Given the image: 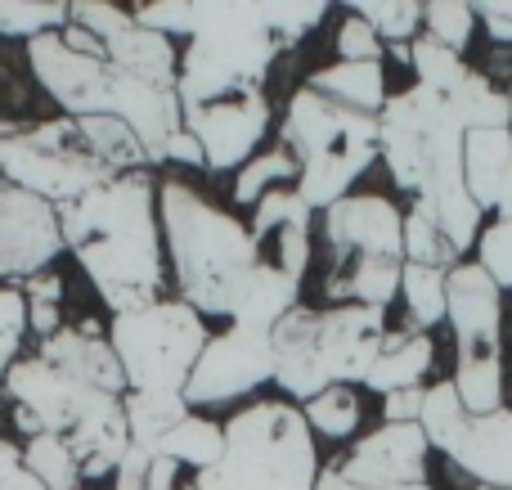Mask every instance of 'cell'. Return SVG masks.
I'll return each instance as SVG.
<instances>
[{
	"label": "cell",
	"instance_id": "7",
	"mask_svg": "<svg viewBox=\"0 0 512 490\" xmlns=\"http://www.w3.org/2000/svg\"><path fill=\"white\" fill-rule=\"evenodd\" d=\"M387 338V311L373 306H297L270 333L274 387L292 405L315 401L328 387H360Z\"/></svg>",
	"mask_w": 512,
	"mask_h": 490
},
{
	"label": "cell",
	"instance_id": "25",
	"mask_svg": "<svg viewBox=\"0 0 512 490\" xmlns=\"http://www.w3.org/2000/svg\"><path fill=\"white\" fill-rule=\"evenodd\" d=\"M153 455L171 459L176 468H194V477H198V473H207L212 464H221V455H225V423H212L207 414L189 410V419L176 423V428L162 437V446L153 450Z\"/></svg>",
	"mask_w": 512,
	"mask_h": 490
},
{
	"label": "cell",
	"instance_id": "15",
	"mask_svg": "<svg viewBox=\"0 0 512 490\" xmlns=\"http://www.w3.org/2000/svg\"><path fill=\"white\" fill-rule=\"evenodd\" d=\"M63 252L59 212L0 180V288H23Z\"/></svg>",
	"mask_w": 512,
	"mask_h": 490
},
{
	"label": "cell",
	"instance_id": "1",
	"mask_svg": "<svg viewBox=\"0 0 512 490\" xmlns=\"http://www.w3.org/2000/svg\"><path fill=\"white\" fill-rule=\"evenodd\" d=\"M135 23L162 36H185L176 95L180 108L265 86L274 59L297 50L310 27L324 23L328 5H274V0H158L135 5Z\"/></svg>",
	"mask_w": 512,
	"mask_h": 490
},
{
	"label": "cell",
	"instance_id": "10",
	"mask_svg": "<svg viewBox=\"0 0 512 490\" xmlns=\"http://www.w3.org/2000/svg\"><path fill=\"white\" fill-rule=\"evenodd\" d=\"M315 432L292 401H256L225 423V455L194 490H319Z\"/></svg>",
	"mask_w": 512,
	"mask_h": 490
},
{
	"label": "cell",
	"instance_id": "19",
	"mask_svg": "<svg viewBox=\"0 0 512 490\" xmlns=\"http://www.w3.org/2000/svg\"><path fill=\"white\" fill-rule=\"evenodd\" d=\"M41 360L54 365L59 374H72L81 383L99 387V392H113L126 396V374L117 365V351L113 342L99 333V324H63L54 338L41 342Z\"/></svg>",
	"mask_w": 512,
	"mask_h": 490
},
{
	"label": "cell",
	"instance_id": "12",
	"mask_svg": "<svg viewBox=\"0 0 512 490\" xmlns=\"http://www.w3.org/2000/svg\"><path fill=\"white\" fill-rule=\"evenodd\" d=\"M108 342H113L117 365L126 374V392L185 396V383L212 342V333L194 306H185L180 297H162L144 311L113 315Z\"/></svg>",
	"mask_w": 512,
	"mask_h": 490
},
{
	"label": "cell",
	"instance_id": "21",
	"mask_svg": "<svg viewBox=\"0 0 512 490\" xmlns=\"http://www.w3.org/2000/svg\"><path fill=\"white\" fill-rule=\"evenodd\" d=\"M104 59L113 63V68L131 72V77L153 81V86L176 90V81H180V50L171 45V36L153 32V27H140V23H131L117 36H108Z\"/></svg>",
	"mask_w": 512,
	"mask_h": 490
},
{
	"label": "cell",
	"instance_id": "29",
	"mask_svg": "<svg viewBox=\"0 0 512 490\" xmlns=\"http://www.w3.org/2000/svg\"><path fill=\"white\" fill-rule=\"evenodd\" d=\"M68 18L72 5H63V0H0V36H14V41L63 32Z\"/></svg>",
	"mask_w": 512,
	"mask_h": 490
},
{
	"label": "cell",
	"instance_id": "42",
	"mask_svg": "<svg viewBox=\"0 0 512 490\" xmlns=\"http://www.w3.org/2000/svg\"><path fill=\"white\" fill-rule=\"evenodd\" d=\"M427 387H405V392L382 396V423H418L423 419Z\"/></svg>",
	"mask_w": 512,
	"mask_h": 490
},
{
	"label": "cell",
	"instance_id": "28",
	"mask_svg": "<svg viewBox=\"0 0 512 490\" xmlns=\"http://www.w3.org/2000/svg\"><path fill=\"white\" fill-rule=\"evenodd\" d=\"M445 275L450 270H427V266H409V261L400 270V297H405L409 324L418 333L436 329L445 320Z\"/></svg>",
	"mask_w": 512,
	"mask_h": 490
},
{
	"label": "cell",
	"instance_id": "41",
	"mask_svg": "<svg viewBox=\"0 0 512 490\" xmlns=\"http://www.w3.org/2000/svg\"><path fill=\"white\" fill-rule=\"evenodd\" d=\"M0 490H45L32 473H27L23 450H18L9 437H0Z\"/></svg>",
	"mask_w": 512,
	"mask_h": 490
},
{
	"label": "cell",
	"instance_id": "33",
	"mask_svg": "<svg viewBox=\"0 0 512 490\" xmlns=\"http://www.w3.org/2000/svg\"><path fill=\"white\" fill-rule=\"evenodd\" d=\"M23 464H27V473H32L45 490H81V473H77V459H72L68 441L32 437L23 446Z\"/></svg>",
	"mask_w": 512,
	"mask_h": 490
},
{
	"label": "cell",
	"instance_id": "38",
	"mask_svg": "<svg viewBox=\"0 0 512 490\" xmlns=\"http://www.w3.org/2000/svg\"><path fill=\"white\" fill-rule=\"evenodd\" d=\"M27 338V302L18 288H0V378L9 374V365L18 360Z\"/></svg>",
	"mask_w": 512,
	"mask_h": 490
},
{
	"label": "cell",
	"instance_id": "30",
	"mask_svg": "<svg viewBox=\"0 0 512 490\" xmlns=\"http://www.w3.org/2000/svg\"><path fill=\"white\" fill-rule=\"evenodd\" d=\"M355 18L382 36V45H414L423 36V5L418 0H355Z\"/></svg>",
	"mask_w": 512,
	"mask_h": 490
},
{
	"label": "cell",
	"instance_id": "34",
	"mask_svg": "<svg viewBox=\"0 0 512 490\" xmlns=\"http://www.w3.org/2000/svg\"><path fill=\"white\" fill-rule=\"evenodd\" d=\"M472 32H477V9L463 5V0H432V5H423V36L427 41L463 54V45L472 41Z\"/></svg>",
	"mask_w": 512,
	"mask_h": 490
},
{
	"label": "cell",
	"instance_id": "20",
	"mask_svg": "<svg viewBox=\"0 0 512 490\" xmlns=\"http://www.w3.org/2000/svg\"><path fill=\"white\" fill-rule=\"evenodd\" d=\"M436 365V342L418 329H400V333H387L373 356L369 374H364V392H378V396H391V392H405V387H423V378L432 374Z\"/></svg>",
	"mask_w": 512,
	"mask_h": 490
},
{
	"label": "cell",
	"instance_id": "22",
	"mask_svg": "<svg viewBox=\"0 0 512 490\" xmlns=\"http://www.w3.org/2000/svg\"><path fill=\"white\" fill-rule=\"evenodd\" d=\"M512 171V131H468L463 144V176H468V194L481 212H495L499 194L508 185Z\"/></svg>",
	"mask_w": 512,
	"mask_h": 490
},
{
	"label": "cell",
	"instance_id": "37",
	"mask_svg": "<svg viewBox=\"0 0 512 490\" xmlns=\"http://www.w3.org/2000/svg\"><path fill=\"white\" fill-rule=\"evenodd\" d=\"M477 266L499 284V293H512V221H495L477 239Z\"/></svg>",
	"mask_w": 512,
	"mask_h": 490
},
{
	"label": "cell",
	"instance_id": "13",
	"mask_svg": "<svg viewBox=\"0 0 512 490\" xmlns=\"http://www.w3.org/2000/svg\"><path fill=\"white\" fill-rule=\"evenodd\" d=\"M265 383H274L270 333L243 329V324H225V333H216V338L207 342V351L198 356L194 374H189L185 405L189 410H216V405L239 401V396H248Z\"/></svg>",
	"mask_w": 512,
	"mask_h": 490
},
{
	"label": "cell",
	"instance_id": "23",
	"mask_svg": "<svg viewBox=\"0 0 512 490\" xmlns=\"http://www.w3.org/2000/svg\"><path fill=\"white\" fill-rule=\"evenodd\" d=\"M301 306V284H292L288 275L270 266V261H256L248 288H243L239 306H234L230 324H243V329H256V333H274L279 320L288 311Z\"/></svg>",
	"mask_w": 512,
	"mask_h": 490
},
{
	"label": "cell",
	"instance_id": "40",
	"mask_svg": "<svg viewBox=\"0 0 512 490\" xmlns=\"http://www.w3.org/2000/svg\"><path fill=\"white\" fill-rule=\"evenodd\" d=\"M68 23L72 27H86L95 41H108V36H117L122 27H131L135 14H131V9H122V5H108V0H77Z\"/></svg>",
	"mask_w": 512,
	"mask_h": 490
},
{
	"label": "cell",
	"instance_id": "5",
	"mask_svg": "<svg viewBox=\"0 0 512 490\" xmlns=\"http://www.w3.org/2000/svg\"><path fill=\"white\" fill-rule=\"evenodd\" d=\"M158 221L167 270L180 288V302L194 306L203 320L207 315L230 320L256 261H261L248 225L234 212L207 203L185 180H162L158 185Z\"/></svg>",
	"mask_w": 512,
	"mask_h": 490
},
{
	"label": "cell",
	"instance_id": "26",
	"mask_svg": "<svg viewBox=\"0 0 512 490\" xmlns=\"http://www.w3.org/2000/svg\"><path fill=\"white\" fill-rule=\"evenodd\" d=\"M122 414H126V437H131L135 450H158L162 437H167L176 423L189 419L185 396H122Z\"/></svg>",
	"mask_w": 512,
	"mask_h": 490
},
{
	"label": "cell",
	"instance_id": "18",
	"mask_svg": "<svg viewBox=\"0 0 512 490\" xmlns=\"http://www.w3.org/2000/svg\"><path fill=\"white\" fill-rule=\"evenodd\" d=\"M441 455L477 490H512V410L468 414Z\"/></svg>",
	"mask_w": 512,
	"mask_h": 490
},
{
	"label": "cell",
	"instance_id": "11",
	"mask_svg": "<svg viewBox=\"0 0 512 490\" xmlns=\"http://www.w3.org/2000/svg\"><path fill=\"white\" fill-rule=\"evenodd\" d=\"M445 320L459 351L450 383L463 410H504V293L477 261H459L445 275Z\"/></svg>",
	"mask_w": 512,
	"mask_h": 490
},
{
	"label": "cell",
	"instance_id": "36",
	"mask_svg": "<svg viewBox=\"0 0 512 490\" xmlns=\"http://www.w3.org/2000/svg\"><path fill=\"white\" fill-rule=\"evenodd\" d=\"M180 468L162 455H149V450H126V459L117 464L113 490H176Z\"/></svg>",
	"mask_w": 512,
	"mask_h": 490
},
{
	"label": "cell",
	"instance_id": "27",
	"mask_svg": "<svg viewBox=\"0 0 512 490\" xmlns=\"http://www.w3.org/2000/svg\"><path fill=\"white\" fill-rule=\"evenodd\" d=\"M297 158H292L288 149H270V153H256L248 167L234 171V203L239 207H256L265 194H274V189H292V180H297Z\"/></svg>",
	"mask_w": 512,
	"mask_h": 490
},
{
	"label": "cell",
	"instance_id": "46",
	"mask_svg": "<svg viewBox=\"0 0 512 490\" xmlns=\"http://www.w3.org/2000/svg\"><path fill=\"white\" fill-rule=\"evenodd\" d=\"M18 131V122H9V117H0V140H9V135Z\"/></svg>",
	"mask_w": 512,
	"mask_h": 490
},
{
	"label": "cell",
	"instance_id": "48",
	"mask_svg": "<svg viewBox=\"0 0 512 490\" xmlns=\"http://www.w3.org/2000/svg\"><path fill=\"white\" fill-rule=\"evenodd\" d=\"M176 490H194V482H189V486H176Z\"/></svg>",
	"mask_w": 512,
	"mask_h": 490
},
{
	"label": "cell",
	"instance_id": "32",
	"mask_svg": "<svg viewBox=\"0 0 512 490\" xmlns=\"http://www.w3.org/2000/svg\"><path fill=\"white\" fill-rule=\"evenodd\" d=\"M405 261L409 266H427V270H454L463 257H459V248L445 239V230L432 216L409 207L405 212Z\"/></svg>",
	"mask_w": 512,
	"mask_h": 490
},
{
	"label": "cell",
	"instance_id": "2",
	"mask_svg": "<svg viewBox=\"0 0 512 490\" xmlns=\"http://www.w3.org/2000/svg\"><path fill=\"white\" fill-rule=\"evenodd\" d=\"M63 248L77 257L99 302L113 315H131L162 302L167 288V248L158 221V180L153 171H131L113 185L59 207Z\"/></svg>",
	"mask_w": 512,
	"mask_h": 490
},
{
	"label": "cell",
	"instance_id": "47",
	"mask_svg": "<svg viewBox=\"0 0 512 490\" xmlns=\"http://www.w3.org/2000/svg\"><path fill=\"white\" fill-rule=\"evenodd\" d=\"M508 104H512V86H508ZM508 131H512V122H508Z\"/></svg>",
	"mask_w": 512,
	"mask_h": 490
},
{
	"label": "cell",
	"instance_id": "31",
	"mask_svg": "<svg viewBox=\"0 0 512 490\" xmlns=\"http://www.w3.org/2000/svg\"><path fill=\"white\" fill-rule=\"evenodd\" d=\"M301 419L315 437H328V441H342L360 428V392L355 387H328L319 392L315 401L301 405Z\"/></svg>",
	"mask_w": 512,
	"mask_h": 490
},
{
	"label": "cell",
	"instance_id": "14",
	"mask_svg": "<svg viewBox=\"0 0 512 490\" xmlns=\"http://www.w3.org/2000/svg\"><path fill=\"white\" fill-rule=\"evenodd\" d=\"M185 113V131L198 140L203 149V171H239L248 167L261 149V140L270 135V99L261 86L234 90V95L207 99V104H189Z\"/></svg>",
	"mask_w": 512,
	"mask_h": 490
},
{
	"label": "cell",
	"instance_id": "17",
	"mask_svg": "<svg viewBox=\"0 0 512 490\" xmlns=\"http://www.w3.org/2000/svg\"><path fill=\"white\" fill-rule=\"evenodd\" d=\"M310 221H315V207L292 189H274L265 194L261 203L252 207V221H248V234L261 252V261H270L279 275H288L292 284L306 279V266H310Z\"/></svg>",
	"mask_w": 512,
	"mask_h": 490
},
{
	"label": "cell",
	"instance_id": "3",
	"mask_svg": "<svg viewBox=\"0 0 512 490\" xmlns=\"http://www.w3.org/2000/svg\"><path fill=\"white\" fill-rule=\"evenodd\" d=\"M463 144L468 122L445 95L423 86H409L400 95H387V108L378 113V158L387 162L400 194L414 198V212L432 216L445 230V239L463 252L481 239V207L468 194L463 176Z\"/></svg>",
	"mask_w": 512,
	"mask_h": 490
},
{
	"label": "cell",
	"instance_id": "4",
	"mask_svg": "<svg viewBox=\"0 0 512 490\" xmlns=\"http://www.w3.org/2000/svg\"><path fill=\"white\" fill-rule=\"evenodd\" d=\"M131 171H149V153L117 117H54L18 126L0 140V180L50 203L54 212Z\"/></svg>",
	"mask_w": 512,
	"mask_h": 490
},
{
	"label": "cell",
	"instance_id": "45",
	"mask_svg": "<svg viewBox=\"0 0 512 490\" xmlns=\"http://www.w3.org/2000/svg\"><path fill=\"white\" fill-rule=\"evenodd\" d=\"M319 490H369V486H351L337 477V468H324L319 473ZM391 490H432V486H391Z\"/></svg>",
	"mask_w": 512,
	"mask_h": 490
},
{
	"label": "cell",
	"instance_id": "43",
	"mask_svg": "<svg viewBox=\"0 0 512 490\" xmlns=\"http://www.w3.org/2000/svg\"><path fill=\"white\" fill-rule=\"evenodd\" d=\"M472 9H477V23L490 32V41L512 45V0H481Z\"/></svg>",
	"mask_w": 512,
	"mask_h": 490
},
{
	"label": "cell",
	"instance_id": "8",
	"mask_svg": "<svg viewBox=\"0 0 512 490\" xmlns=\"http://www.w3.org/2000/svg\"><path fill=\"white\" fill-rule=\"evenodd\" d=\"M324 297L387 311L405 270V212L382 194H346L324 212Z\"/></svg>",
	"mask_w": 512,
	"mask_h": 490
},
{
	"label": "cell",
	"instance_id": "24",
	"mask_svg": "<svg viewBox=\"0 0 512 490\" xmlns=\"http://www.w3.org/2000/svg\"><path fill=\"white\" fill-rule=\"evenodd\" d=\"M306 86L346 108H360L369 117H378L387 108V68L382 63H328V68L310 72Z\"/></svg>",
	"mask_w": 512,
	"mask_h": 490
},
{
	"label": "cell",
	"instance_id": "6",
	"mask_svg": "<svg viewBox=\"0 0 512 490\" xmlns=\"http://www.w3.org/2000/svg\"><path fill=\"white\" fill-rule=\"evenodd\" d=\"M0 383H5L0 392L14 405V423L27 432V441L32 437L68 441L81 482L117 477V464H122L126 450H131L122 396L99 392V387L81 383V378H72V374H59V369L45 365L41 356L14 360Z\"/></svg>",
	"mask_w": 512,
	"mask_h": 490
},
{
	"label": "cell",
	"instance_id": "39",
	"mask_svg": "<svg viewBox=\"0 0 512 490\" xmlns=\"http://www.w3.org/2000/svg\"><path fill=\"white\" fill-rule=\"evenodd\" d=\"M382 59H387L382 36L364 18L346 14V23L337 27V63H382Z\"/></svg>",
	"mask_w": 512,
	"mask_h": 490
},
{
	"label": "cell",
	"instance_id": "16",
	"mask_svg": "<svg viewBox=\"0 0 512 490\" xmlns=\"http://www.w3.org/2000/svg\"><path fill=\"white\" fill-rule=\"evenodd\" d=\"M427 446L418 423H382L364 441H355L351 455L337 464V477L351 486L391 490V486H427Z\"/></svg>",
	"mask_w": 512,
	"mask_h": 490
},
{
	"label": "cell",
	"instance_id": "9",
	"mask_svg": "<svg viewBox=\"0 0 512 490\" xmlns=\"http://www.w3.org/2000/svg\"><path fill=\"white\" fill-rule=\"evenodd\" d=\"M283 149L297 158V194L310 207H333L378 158V117L346 108L337 99L297 86L279 126Z\"/></svg>",
	"mask_w": 512,
	"mask_h": 490
},
{
	"label": "cell",
	"instance_id": "44",
	"mask_svg": "<svg viewBox=\"0 0 512 490\" xmlns=\"http://www.w3.org/2000/svg\"><path fill=\"white\" fill-rule=\"evenodd\" d=\"M18 293H23L27 306H63V279L54 275V270H41V275H32Z\"/></svg>",
	"mask_w": 512,
	"mask_h": 490
},
{
	"label": "cell",
	"instance_id": "35",
	"mask_svg": "<svg viewBox=\"0 0 512 490\" xmlns=\"http://www.w3.org/2000/svg\"><path fill=\"white\" fill-rule=\"evenodd\" d=\"M468 419V410H463L459 392H454V383H436L427 387V401H423V419H418V428H423L427 446L432 450H445V441L459 432V423Z\"/></svg>",
	"mask_w": 512,
	"mask_h": 490
}]
</instances>
